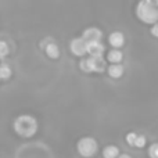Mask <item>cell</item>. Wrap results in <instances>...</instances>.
<instances>
[{
  "label": "cell",
  "mask_w": 158,
  "mask_h": 158,
  "mask_svg": "<svg viewBox=\"0 0 158 158\" xmlns=\"http://www.w3.org/2000/svg\"><path fill=\"white\" fill-rule=\"evenodd\" d=\"M44 50H46V54L49 56L50 58H53V60H56V58L60 57V49H58V46L54 43V42H52V43L46 44Z\"/></svg>",
  "instance_id": "11"
},
{
  "label": "cell",
  "mask_w": 158,
  "mask_h": 158,
  "mask_svg": "<svg viewBox=\"0 0 158 158\" xmlns=\"http://www.w3.org/2000/svg\"><path fill=\"white\" fill-rule=\"evenodd\" d=\"M69 49H71L72 54L82 57V56H85L87 53V43L82 38H77V39H74V40H71Z\"/></svg>",
  "instance_id": "4"
},
{
  "label": "cell",
  "mask_w": 158,
  "mask_h": 158,
  "mask_svg": "<svg viewBox=\"0 0 158 158\" xmlns=\"http://www.w3.org/2000/svg\"><path fill=\"white\" fill-rule=\"evenodd\" d=\"M118 158H131V157H129L128 154H119V157Z\"/></svg>",
  "instance_id": "19"
},
{
  "label": "cell",
  "mask_w": 158,
  "mask_h": 158,
  "mask_svg": "<svg viewBox=\"0 0 158 158\" xmlns=\"http://www.w3.org/2000/svg\"><path fill=\"white\" fill-rule=\"evenodd\" d=\"M136 15L144 24H157L158 22V2L143 0L136 7Z\"/></svg>",
  "instance_id": "1"
},
{
  "label": "cell",
  "mask_w": 158,
  "mask_h": 158,
  "mask_svg": "<svg viewBox=\"0 0 158 158\" xmlns=\"http://www.w3.org/2000/svg\"><path fill=\"white\" fill-rule=\"evenodd\" d=\"M104 158H118L119 157V148L117 146H107L103 150Z\"/></svg>",
  "instance_id": "13"
},
{
  "label": "cell",
  "mask_w": 158,
  "mask_h": 158,
  "mask_svg": "<svg viewBox=\"0 0 158 158\" xmlns=\"http://www.w3.org/2000/svg\"><path fill=\"white\" fill-rule=\"evenodd\" d=\"M11 74H13V71L7 64H0V79L2 81H7L11 77Z\"/></svg>",
  "instance_id": "14"
},
{
  "label": "cell",
  "mask_w": 158,
  "mask_h": 158,
  "mask_svg": "<svg viewBox=\"0 0 158 158\" xmlns=\"http://www.w3.org/2000/svg\"><path fill=\"white\" fill-rule=\"evenodd\" d=\"M104 44L101 42H93V43H87V53L90 57H103L104 54Z\"/></svg>",
  "instance_id": "8"
},
{
  "label": "cell",
  "mask_w": 158,
  "mask_h": 158,
  "mask_svg": "<svg viewBox=\"0 0 158 158\" xmlns=\"http://www.w3.org/2000/svg\"><path fill=\"white\" fill-rule=\"evenodd\" d=\"M79 67H81L82 71L89 72V65H87V58H82L81 63H79Z\"/></svg>",
  "instance_id": "17"
},
{
  "label": "cell",
  "mask_w": 158,
  "mask_h": 158,
  "mask_svg": "<svg viewBox=\"0 0 158 158\" xmlns=\"http://www.w3.org/2000/svg\"><path fill=\"white\" fill-rule=\"evenodd\" d=\"M8 54V44L4 40H0V58H4Z\"/></svg>",
  "instance_id": "15"
},
{
  "label": "cell",
  "mask_w": 158,
  "mask_h": 158,
  "mask_svg": "<svg viewBox=\"0 0 158 158\" xmlns=\"http://www.w3.org/2000/svg\"><path fill=\"white\" fill-rule=\"evenodd\" d=\"M151 35H153L154 38H158V22L154 24L153 28H151Z\"/></svg>",
  "instance_id": "18"
},
{
  "label": "cell",
  "mask_w": 158,
  "mask_h": 158,
  "mask_svg": "<svg viewBox=\"0 0 158 158\" xmlns=\"http://www.w3.org/2000/svg\"><path fill=\"white\" fill-rule=\"evenodd\" d=\"M123 74V67L121 65V64H111V65L108 67V75L111 78H121Z\"/></svg>",
  "instance_id": "12"
},
{
  "label": "cell",
  "mask_w": 158,
  "mask_h": 158,
  "mask_svg": "<svg viewBox=\"0 0 158 158\" xmlns=\"http://www.w3.org/2000/svg\"><path fill=\"white\" fill-rule=\"evenodd\" d=\"M126 142H128V144L132 146V147L142 148L146 146V137L142 136V135L135 133V132H131V133L126 135Z\"/></svg>",
  "instance_id": "7"
},
{
  "label": "cell",
  "mask_w": 158,
  "mask_h": 158,
  "mask_svg": "<svg viewBox=\"0 0 158 158\" xmlns=\"http://www.w3.org/2000/svg\"><path fill=\"white\" fill-rule=\"evenodd\" d=\"M123 58V54L121 50L118 49H112L108 52V54H107V60L110 61L111 64H119L121 61H122Z\"/></svg>",
  "instance_id": "10"
},
{
  "label": "cell",
  "mask_w": 158,
  "mask_h": 158,
  "mask_svg": "<svg viewBox=\"0 0 158 158\" xmlns=\"http://www.w3.org/2000/svg\"><path fill=\"white\" fill-rule=\"evenodd\" d=\"M98 144L93 137H82L77 144V150L82 157L85 158H90L97 153Z\"/></svg>",
  "instance_id": "3"
},
{
  "label": "cell",
  "mask_w": 158,
  "mask_h": 158,
  "mask_svg": "<svg viewBox=\"0 0 158 158\" xmlns=\"http://www.w3.org/2000/svg\"><path fill=\"white\" fill-rule=\"evenodd\" d=\"M108 42L114 49H119V47H122L123 43H125V36H123L122 32L115 31V32H112L111 35L108 36Z\"/></svg>",
  "instance_id": "9"
},
{
  "label": "cell",
  "mask_w": 158,
  "mask_h": 158,
  "mask_svg": "<svg viewBox=\"0 0 158 158\" xmlns=\"http://www.w3.org/2000/svg\"><path fill=\"white\" fill-rule=\"evenodd\" d=\"M14 131L21 137H32L38 132V121L32 115H19L14 121Z\"/></svg>",
  "instance_id": "2"
},
{
  "label": "cell",
  "mask_w": 158,
  "mask_h": 158,
  "mask_svg": "<svg viewBox=\"0 0 158 158\" xmlns=\"http://www.w3.org/2000/svg\"><path fill=\"white\" fill-rule=\"evenodd\" d=\"M101 38H103V33L98 28H87V29L83 31V35H82V39H83L86 43H93V42H101Z\"/></svg>",
  "instance_id": "5"
},
{
  "label": "cell",
  "mask_w": 158,
  "mask_h": 158,
  "mask_svg": "<svg viewBox=\"0 0 158 158\" xmlns=\"http://www.w3.org/2000/svg\"><path fill=\"white\" fill-rule=\"evenodd\" d=\"M148 156H150V158H158V143H154V144L150 146Z\"/></svg>",
  "instance_id": "16"
},
{
  "label": "cell",
  "mask_w": 158,
  "mask_h": 158,
  "mask_svg": "<svg viewBox=\"0 0 158 158\" xmlns=\"http://www.w3.org/2000/svg\"><path fill=\"white\" fill-rule=\"evenodd\" d=\"M87 65H89V72H103L107 64L103 57H89Z\"/></svg>",
  "instance_id": "6"
}]
</instances>
